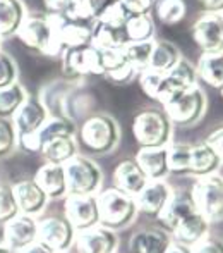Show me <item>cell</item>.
<instances>
[{
  "label": "cell",
  "mask_w": 223,
  "mask_h": 253,
  "mask_svg": "<svg viewBox=\"0 0 223 253\" xmlns=\"http://www.w3.org/2000/svg\"><path fill=\"white\" fill-rule=\"evenodd\" d=\"M38 238V222L31 215L17 213L5 222L3 227V245L10 252H17L28 247Z\"/></svg>",
  "instance_id": "cell-14"
},
{
  "label": "cell",
  "mask_w": 223,
  "mask_h": 253,
  "mask_svg": "<svg viewBox=\"0 0 223 253\" xmlns=\"http://www.w3.org/2000/svg\"><path fill=\"white\" fill-rule=\"evenodd\" d=\"M50 19L55 30L57 43H59V47L62 48V50L91 45L95 23L93 24L77 23V21H70L64 16H50Z\"/></svg>",
  "instance_id": "cell-11"
},
{
  "label": "cell",
  "mask_w": 223,
  "mask_h": 253,
  "mask_svg": "<svg viewBox=\"0 0 223 253\" xmlns=\"http://www.w3.org/2000/svg\"><path fill=\"white\" fill-rule=\"evenodd\" d=\"M76 127L65 117H50L43 123V126L40 129H36L34 133L28 134V136L17 138V141L21 143V147L28 152H41L43 145L47 141H50L52 138L57 136H74Z\"/></svg>",
  "instance_id": "cell-13"
},
{
  "label": "cell",
  "mask_w": 223,
  "mask_h": 253,
  "mask_svg": "<svg viewBox=\"0 0 223 253\" xmlns=\"http://www.w3.org/2000/svg\"><path fill=\"white\" fill-rule=\"evenodd\" d=\"M196 210L210 222L223 219V179L217 174L199 177L191 190Z\"/></svg>",
  "instance_id": "cell-6"
},
{
  "label": "cell",
  "mask_w": 223,
  "mask_h": 253,
  "mask_svg": "<svg viewBox=\"0 0 223 253\" xmlns=\"http://www.w3.org/2000/svg\"><path fill=\"white\" fill-rule=\"evenodd\" d=\"M48 16H65L72 5V0H43Z\"/></svg>",
  "instance_id": "cell-47"
},
{
  "label": "cell",
  "mask_w": 223,
  "mask_h": 253,
  "mask_svg": "<svg viewBox=\"0 0 223 253\" xmlns=\"http://www.w3.org/2000/svg\"><path fill=\"white\" fill-rule=\"evenodd\" d=\"M172 188L165 183V179L158 181H148V184L136 195V205L137 212H143L148 217H155L157 219L163 207L167 205L170 195H172Z\"/></svg>",
  "instance_id": "cell-17"
},
{
  "label": "cell",
  "mask_w": 223,
  "mask_h": 253,
  "mask_svg": "<svg viewBox=\"0 0 223 253\" xmlns=\"http://www.w3.org/2000/svg\"><path fill=\"white\" fill-rule=\"evenodd\" d=\"M172 126L163 110L146 109L136 114L132 119L134 140L141 148H161L172 140Z\"/></svg>",
  "instance_id": "cell-2"
},
{
  "label": "cell",
  "mask_w": 223,
  "mask_h": 253,
  "mask_svg": "<svg viewBox=\"0 0 223 253\" xmlns=\"http://www.w3.org/2000/svg\"><path fill=\"white\" fill-rule=\"evenodd\" d=\"M165 76H167L170 86L175 91H187L189 88L197 86V81H199L197 80L196 66H192L186 59H180Z\"/></svg>",
  "instance_id": "cell-33"
},
{
  "label": "cell",
  "mask_w": 223,
  "mask_h": 253,
  "mask_svg": "<svg viewBox=\"0 0 223 253\" xmlns=\"http://www.w3.org/2000/svg\"><path fill=\"white\" fill-rule=\"evenodd\" d=\"M40 153L47 159L48 164L64 166L72 157L77 155V145L74 136H57L52 138L50 141H47Z\"/></svg>",
  "instance_id": "cell-30"
},
{
  "label": "cell",
  "mask_w": 223,
  "mask_h": 253,
  "mask_svg": "<svg viewBox=\"0 0 223 253\" xmlns=\"http://www.w3.org/2000/svg\"><path fill=\"white\" fill-rule=\"evenodd\" d=\"M124 9L127 10L130 17L132 16H143V14H150L153 9L155 0H120Z\"/></svg>",
  "instance_id": "cell-44"
},
{
  "label": "cell",
  "mask_w": 223,
  "mask_h": 253,
  "mask_svg": "<svg viewBox=\"0 0 223 253\" xmlns=\"http://www.w3.org/2000/svg\"><path fill=\"white\" fill-rule=\"evenodd\" d=\"M161 110L167 114L170 123L175 126H192L203 119L206 112V95L199 86L189 88L170 103L163 105Z\"/></svg>",
  "instance_id": "cell-7"
},
{
  "label": "cell",
  "mask_w": 223,
  "mask_h": 253,
  "mask_svg": "<svg viewBox=\"0 0 223 253\" xmlns=\"http://www.w3.org/2000/svg\"><path fill=\"white\" fill-rule=\"evenodd\" d=\"M12 191H14V197H16L17 209L24 215L33 217L34 213L41 212L48 202V197L38 186L34 179L19 181V183L12 186Z\"/></svg>",
  "instance_id": "cell-22"
},
{
  "label": "cell",
  "mask_w": 223,
  "mask_h": 253,
  "mask_svg": "<svg viewBox=\"0 0 223 253\" xmlns=\"http://www.w3.org/2000/svg\"><path fill=\"white\" fill-rule=\"evenodd\" d=\"M137 81H139V88L148 98L151 100L161 103V107L167 105L173 100L175 97H179L184 91H175L172 86H170L168 80L165 74L155 73V71H141L137 74Z\"/></svg>",
  "instance_id": "cell-21"
},
{
  "label": "cell",
  "mask_w": 223,
  "mask_h": 253,
  "mask_svg": "<svg viewBox=\"0 0 223 253\" xmlns=\"http://www.w3.org/2000/svg\"><path fill=\"white\" fill-rule=\"evenodd\" d=\"M28 93L19 83H12L9 86L0 88V116H14L19 105L26 100Z\"/></svg>",
  "instance_id": "cell-39"
},
{
  "label": "cell",
  "mask_w": 223,
  "mask_h": 253,
  "mask_svg": "<svg viewBox=\"0 0 223 253\" xmlns=\"http://www.w3.org/2000/svg\"><path fill=\"white\" fill-rule=\"evenodd\" d=\"M167 150V167L168 172L189 174L191 167V145L186 143H168Z\"/></svg>",
  "instance_id": "cell-38"
},
{
  "label": "cell",
  "mask_w": 223,
  "mask_h": 253,
  "mask_svg": "<svg viewBox=\"0 0 223 253\" xmlns=\"http://www.w3.org/2000/svg\"><path fill=\"white\" fill-rule=\"evenodd\" d=\"M36 184L45 191L48 198H62L67 197V183L64 166L59 164H45L38 169L34 176Z\"/></svg>",
  "instance_id": "cell-24"
},
{
  "label": "cell",
  "mask_w": 223,
  "mask_h": 253,
  "mask_svg": "<svg viewBox=\"0 0 223 253\" xmlns=\"http://www.w3.org/2000/svg\"><path fill=\"white\" fill-rule=\"evenodd\" d=\"M165 253H192V252H191L189 247H184V245L173 241V243L168 245V248H167V252H165Z\"/></svg>",
  "instance_id": "cell-50"
},
{
  "label": "cell",
  "mask_w": 223,
  "mask_h": 253,
  "mask_svg": "<svg viewBox=\"0 0 223 253\" xmlns=\"http://www.w3.org/2000/svg\"><path fill=\"white\" fill-rule=\"evenodd\" d=\"M36 240L55 253H65L74 241V227L65 217H47L38 222Z\"/></svg>",
  "instance_id": "cell-10"
},
{
  "label": "cell",
  "mask_w": 223,
  "mask_h": 253,
  "mask_svg": "<svg viewBox=\"0 0 223 253\" xmlns=\"http://www.w3.org/2000/svg\"><path fill=\"white\" fill-rule=\"evenodd\" d=\"M62 69L69 76L101 74V52L93 45L62 50Z\"/></svg>",
  "instance_id": "cell-9"
},
{
  "label": "cell",
  "mask_w": 223,
  "mask_h": 253,
  "mask_svg": "<svg viewBox=\"0 0 223 253\" xmlns=\"http://www.w3.org/2000/svg\"><path fill=\"white\" fill-rule=\"evenodd\" d=\"M129 17L130 16L127 14V10L124 9L122 3L113 2L105 7L103 12L98 16L96 23L105 24V26H110V28H117V30H124V26H126Z\"/></svg>",
  "instance_id": "cell-40"
},
{
  "label": "cell",
  "mask_w": 223,
  "mask_h": 253,
  "mask_svg": "<svg viewBox=\"0 0 223 253\" xmlns=\"http://www.w3.org/2000/svg\"><path fill=\"white\" fill-rule=\"evenodd\" d=\"M220 93H222V98H223V88H222V90H220Z\"/></svg>",
  "instance_id": "cell-53"
},
{
  "label": "cell",
  "mask_w": 223,
  "mask_h": 253,
  "mask_svg": "<svg viewBox=\"0 0 223 253\" xmlns=\"http://www.w3.org/2000/svg\"><path fill=\"white\" fill-rule=\"evenodd\" d=\"M137 166L148 177V181H158L165 179L168 174L167 167V150L165 147L161 148H141L137 152L136 159Z\"/></svg>",
  "instance_id": "cell-25"
},
{
  "label": "cell",
  "mask_w": 223,
  "mask_h": 253,
  "mask_svg": "<svg viewBox=\"0 0 223 253\" xmlns=\"http://www.w3.org/2000/svg\"><path fill=\"white\" fill-rule=\"evenodd\" d=\"M191 37L201 53H223L222 14H201L191 26Z\"/></svg>",
  "instance_id": "cell-8"
},
{
  "label": "cell",
  "mask_w": 223,
  "mask_h": 253,
  "mask_svg": "<svg viewBox=\"0 0 223 253\" xmlns=\"http://www.w3.org/2000/svg\"><path fill=\"white\" fill-rule=\"evenodd\" d=\"M222 166V160L218 155L208 147L206 143H197L191 145V167L189 174H194L197 177L211 176L218 170Z\"/></svg>",
  "instance_id": "cell-28"
},
{
  "label": "cell",
  "mask_w": 223,
  "mask_h": 253,
  "mask_svg": "<svg viewBox=\"0 0 223 253\" xmlns=\"http://www.w3.org/2000/svg\"><path fill=\"white\" fill-rule=\"evenodd\" d=\"M222 17H223V14H222Z\"/></svg>",
  "instance_id": "cell-55"
},
{
  "label": "cell",
  "mask_w": 223,
  "mask_h": 253,
  "mask_svg": "<svg viewBox=\"0 0 223 253\" xmlns=\"http://www.w3.org/2000/svg\"><path fill=\"white\" fill-rule=\"evenodd\" d=\"M194 212H197V210H196V205H194L191 193H187V191H172L167 205L163 207V210H161L160 215L157 217V220L160 222V226L163 227V231L173 233V229H175L186 217H189L191 213H194Z\"/></svg>",
  "instance_id": "cell-16"
},
{
  "label": "cell",
  "mask_w": 223,
  "mask_h": 253,
  "mask_svg": "<svg viewBox=\"0 0 223 253\" xmlns=\"http://www.w3.org/2000/svg\"><path fill=\"white\" fill-rule=\"evenodd\" d=\"M203 14H223V0H196Z\"/></svg>",
  "instance_id": "cell-48"
},
{
  "label": "cell",
  "mask_w": 223,
  "mask_h": 253,
  "mask_svg": "<svg viewBox=\"0 0 223 253\" xmlns=\"http://www.w3.org/2000/svg\"><path fill=\"white\" fill-rule=\"evenodd\" d=\"M0 253H10V250L5 247V245H0Z\"/></svg>",
  "instance_id": "cell-51"
},
{
  "label": "cell",
  "mask_w": 223,
  "mask_h": 253,
  "mask_svg": "<svg viewBox=\"0 0 223 253\" xmlns=\"http://www.w3.org/2000/svg\"><path fill=\"white\" fill-rule=\"evenodd\" d=\"M16 78L17 67L14 64L12 57H9L5 52H0V88L16 83Z\"/></svg>",
  "instance_id": "cell-43"
},
{
  "label": "cell",
  "mask_w": 223,
  "mask_h": 253,
  "mask_svg": "<svg viewBox=\"0 0 223 253\" xmlns=\"http://www.w3.org/2000/svg\"><path fill=\"white\" fill-rule=\"evenodd\" d=\"M180 59H182V53L173 43L167 40H155L148 69L160 74H167Z\"/></svg>",
  "instance_id": "cell-29"
},
{
  "label": "cell",
  "mask_w": 223,
  "mask_h": 253,
  "mask_svg": "<svg viewBox=\"0 0 223 253\" xmlns=\"http://www.w3.org/2000/svg\"><path fill=\"white\" fill-rule=\"evenodd\" d=\"M17 213H19V209H17L12 188L0 186V220L7 222V220H10L12 217H16Z\"/></svg>",
  "instance_id": "cell-41"
},
{
  "label": "cell",
  "mask_w": 223,
  "mask_h": 253,
  "mask_svg": "<svg viewBox=\"0 0 223 253\" xmlns=\"http://www.w3.org/2000/svg\"><path fill=\"white\" fill-rule=\"evenodd\" d=\"M64 207H65V219L69 220V224L74 229L84 231L100 224L98 203L95 195H86V197L67 195Z\"/></svg>",
  "instance_id": "cell-12"
},
{
  "label": "cell",
  "mask_w": 223,
  "mask_h": 253,
  "mask_svg": "<svg viewBox=\"0 0 223 253\" xmlns=\"http://www.w3.org/2000/svg\"><path fill=\"white\" fill-rule=\"evenodd\" d=\"M64 170H65L67 195L72 197L95 195L101 184L100 167L86 157H72L69 162L64 164Z\"/></svg>",
  "instance_id": "cell-5"
},
{
  "label": "cell",
  "mask_w": 223,
  "mask_h": 253,
  "mask_svg": "<svg viewBox=\"0 0 223 253\" xmlns=\"http://www.w3.org/2000/svg\"><path fill=\"white\" fill-rule=\"evenodd\" d=\"M16 37L19 38L24 47H28L33 52L50 57L62 53V48L57 43L55 30L50 16H38V14L26 16L21 23L19 30L16 31Z\"/></svg>",
  "instance_id": "cell-4"
},
{
  "label": "cell",
  "mask_w": 223,
  "mask_h": 253,
  "mask_svg": "<svg viewBox=\"0 0 223 253\" xmlns=\"http://www.w3.org/2000/svg\"><path fill=\"white\" fill-rule=\"evenodd\" d=\"M108 5L107 0H72V5L67 10L64 17L77 23H96L98 16L103 12V9Z\"/></svg>",
  "instance_id": "cell-32"
},
{
  "label": "cell",
  "mask_w": 223,
  "mask_h": 253,
  "mask_svg": "<svg viewBox=\"0 0 223 253\" xmlns=\"http://www.w3.org/2000/svg\"><path fill=\"white\" fill-rule=\"evenodd\" d=\"M108 3H113V2H120V0H107Z\"/></svg>",
  "instance_id": "cell-52"
},
{
  "label": "cell",
  "mask_w": 223,
  "mask_h": 253,
  "mask_svg": "<svg viewBox=\"0 0 223 253\" xmlns=\"http://www.w3.org/2000/svg\"><path fill=\"white\" fill-rule=\"evenodd\" d=\"M127 42H148L153 40L155 37V21L151 19L150 14L143 16H132L127 19L124 26Z\"/></svg>",
  "instance_id": "cell-35"
},
{
  "label": "cell",
  "mask_w": 223,
  "mask_h": 253,
  "mask_svg": "<svg viewBox=\"0 0 223 253\" xmlns=\"http://www.w3.org/2000/svg\"><path fill=\"white\" fill-rule=\"evenodd\" d=\"M170 243L172 241L163 229L139 231L130 238L129 253H165Z\"/></svg>",
  "instance_id": "cell-26"
},
{
  "label": "cell",
  "mask_w": 223,
  "mask_h": 253,
  "mask_svg": "<svg viewBox=\"0 0 223 253\" xmlns=\"http://www.w3.org/2000/svg\"><path fill=\"white\" fill-rule=\"evenodd\" d=\"M100 226L107 229H122L129 226L137 215L136 198L117 188L103 190L96 197Z\"/></svg>",
  "instance_id": "cell-1"
},
{
  "label": "cell",
  "mask_w": 223,
  "mask_h": 253,
  "mask_svg": "<svg viewBox=\"0 0 223 253\" xmlns=\"http://www.w3.org/2000/svg\"><path fill=\"white\" fill-rule=\"evenodd\" d=\"M155 40L148 42H127L124 45V52L127 55V60L130 62V66L136 69V73L139 74L141 71H146L150 66L151 52H153Z\"/></svg>",
  "instance_id": "cell-36"
},
{
  "label": "cell",
  "mask_w": 223,
  "mask_h": 253,
  "mask_svg": "<svg viewBox=\"0 0 223 253\" xmlns=\"http://www.w3.org/2000/svg\"><path fill=\"white\" fill-rule=\"evenodd\" d=\"M0 40H2V37H0Z\"/></svg>",
  "instance_id": "cell-54"
},
{
  "label": "cell",
  "mask_w": 223,
  "mask_h": 253,
  "mask_svg": "<svg viewBox=\"0 0 223 253\" xmlns=\"http://www.w3.org/2000/svg\"><path fill=\"white\" fill-rule=\"evenodd\" d=\"M192 253H223V241L213 240V238H204L197 245L191 248Z\"/></svg>",
  "instance_id": "cell-46"
},
{
  "label": "cell",
  "mask_w": 223,
  "mask_h": 253,
  "mask_svg": "<svg viewBox=\"0 0 223 253\" xmlns=\"http://www.w3.org/2000/svg\"><path fill=\"white\" fill-rule=\"evenodd\" d=\"M14 253H55L54 250H50V248L47 247V245L40 243V241H33L31 245H28V247L21 248V250L14 252Z\"/></svg>",
  "instance_id": "cell-49"
},
{
  "label": "cell",
  "mask_w": 223,
  "mask_h": 253,
  "mask_svg": "<svg viewBox=\"0 0 223 253\" xmlns=\"http://www.w3.org/2000/svg\"><path fill=\"white\" fill-rule=\"evenodd\" d=\"M204 143L217 153L218 159H220L222 164H223V124L218 127H215V129L208 134L206 140H204Z\"/></svg>",
  "instance_id": "cell-45"
},
{
  "label": "cell",
  "mask_w": 223,
  "mask_h": 253,
  "mask_svg": "<svg viewBox=\"0 0 223 253\" xmlns=\"http://www.w3.org/2000/svg\"><path fill=\"white\" fill-rule=\"evenodd\" d=\"M24 17L26 9L21 0H0V37L16 35Z\"/></svg>",
  "instance_id": "cell-31"
},
{
  "label": "cell",
  "mask_w": 223,
  "mask_h": 253,
  "mask_svg": "<svg viewBox=\"0 0 223 253\" xmlns=\"http://www.w3.org/2000/svg\"><path fill=\"white\" fill-rule=\"evenodd\" d=\"M153 7L160 23L167 24V26H175V24L182 23L187 14V5L184 0H158Z\"/></svg>",
  "instance_id": "cell-37"
},
{
  "label": "cell",
  "mask_w": 223,
  "mask_h": 253,
  "mask_svg": "<svg viewBox=\"0 0 223 253\" xmlns=\"http://www.w3.org/2000/svg\"><path fill=\"white\" fill-rule=\"evenodd\" d=\"M127 43V38L124 30L105 26V24L95 23L93 28V38L91 45L98 50H108V48H119Z\"/></svg>",
  "instance_id": "cell-34"
},
{
  "label": "cell",
  "mask_w": 223,
  "mask_h": 253,
  "mask_svg": "<svg viewBox=\"0 0 223 253\" xmlns=\"http://www.w3.org/2000/svg\"><path fill=\"white\" fill-rule=\"evenodd\" d=\"M146 184L148 177L144 176V172L134 159L122 160L113 169V188L130 195V197H136Z\"/></svg>",
  "instance_id": "cell-20"
},
{
  "label": "cell",
  "mask_w": 223,
  "mask_h": 253,
  "mask_svg": "<svg viewBox=\"0 0 223 253\" xmlns=\"http://www.w3.org/2000/svg\"><path fill=\"white\" fill-rule=\"evenodd\" d=\"M79 140L88 152L101 155L117 147L120 140V129L113 117L107 114H95L83 123L79 129Z\"/></svg>",
  "instance_id": "cell-3"
},
{
  "label": "cell",
  "mask_w": 223,
  "mask_h": 253,
  "mask_svg": "<svg viewBox=\"0 0 223 253\" xmlns=\"http://www.w3.org/2000/svg\"><path fill=\"white\" fill-rule=\"evenodd\" d=\"M119 240L112 229L103 226H93L77 233L76 247L79 253H115Z\"/></svg>",
  "instance_id": "cell-18"
},
{
  "label": "cell",
  "mask_w": 223,
  "mask_h": 253,
  "mask_svg": "<svg viewBox=\"0 0 223 253\" xmlns=\"http://www.w3.org/2000/svg\"><path fill=\"white\" fill-rule=\"evenodd\" d=\"M12 117V124L17 133V138H23L40 129L45 121L48 119V112L47 107L36 97H26V100L21 103L19 109L14 112Z\"/></svg>",
  "instance_id": "cell-15"
},
{
  "label": "cell",
  "mask_w": 223,
  "mask_h": 253,
  "mask_svg": "<svg viewBox=\"0 0 223 253\" xmlns=\"http://www.w3.org/2000/svg\"><path fill=\"white\" fill-rule=\"evenodd\" d=\"M197 80L206 86L222 90L223 88V53H201L196 66Z\"/></svg>",
  "instance_id": "cell-27"
},
{
  "label": "cell",
  "mask_w": 223,
  "mask_h": 253,
  "mask_svg": "<svg viewBox=\"0 0 223 253\" xmlns=\"http://www.w3.org/2000/svg\"><path fill=\"white\" fill-rule=\"evenodd\" d=\"M17 143V133L14 129V124L7 119L0 117V157L9 155Z\"/></svg>",
  "instance_id": "cell-42"
},
{
  "label": "cell",
  "mask_w": 223,
  "mask_h": 253,
  "mask_svg": "<svg viewBox=\"0 0 223 253\" xmlns=\"http://www.w3.org/2000/svg\"><path fill=\"white\" fill-rule=\"evenodd\" d=\"M100 52H101V71H103L101 74L108 81L117 84H124L137 74L136 69L127 60L124 47L108 48V50H100Z\"/></svg>",
  "instance_id": "cell-19"
},
{
  "label": "cell",
  "mask_w": 223,
  "mask_h": 253,
  "mask_svg": "<svg viewBox=\"0 0 223 253\" xmlns=\"http://www.w3.org/2000/svg\"><path fill=\"white\" fill-rule=\"evenodd\" d=\"M208 231H210V220L199 212H194L173 229V238L177 243L192 248L208 236Z\"/></svg>",
  "instance_id": "cell-23"
}]
</instances>
